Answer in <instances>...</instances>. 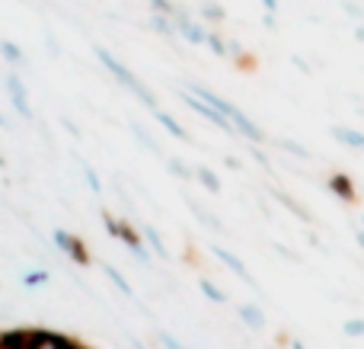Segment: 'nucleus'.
<instances>
[{
  "label": "nucleus",
  "mask_w": 364,
  "mask_h": 349,
  "mask_svg": "<svg viewBox=\"0 0 364 349\" xmlns=\"http://www.w3.org/2000/svg\"><path fill=\"white\" fill-rule=\"evenodd\" d=\"M93 55H96V61H100L102 68H106L109 74H112V80H115V83H122V87H125L132 96H138V103H141V106H147V109H151V113H154V109H160L157 93H154V90L147 87V83L141 80V77L134 74V71L128 68L125 61H122V58H115L112 51L106 48V45H93Z\"/></svg>",
  "instance_id": "f257e3e1"
},
{
  "label": "nucleus",
  "mask_w": 364,
  "mask_h": 349,
  "mask_svg": "<svg viewBox=\"0 0 364 349\" xmlns=\"http://www.w3.org/2000/svg\"><path fill=\"white\" fill-rule=\"evenodd\" d=\"M4 90H6V96H10L13 109H16L26 122H36V113H32V103H29V90H26L23 77L13 74V71L10 74H4Z\"/></svg>",
  "instance_id": "f03ea898"
},
{
  "label": "nucleus",
  "mask_w": 364,
  "mask_h": 349,
  "mask_svg": "<svg viewBox=\"0 0 364 349\" xmlns=\"http://www.w3.org/2000/svg\"><path fill=\"white\" fill-rule=\"evenodd\" d=\"M173 23H176V32H179L182 42L195 45V48H201V45L208 42V32H211V29H205V23H198L195 16H188V10L182 4H179L176 16H173Z\"/></svg>",
  "instance_id": "7ed1b4c3"
},
{
  "label": "nucleus",
  "mask_w": 364,
  "mask_h": 349,
  "mask_svg": "<svg viewBox=\"0 0 364 349\" xmlns=\"http://www.w3.org/2000/svg\"><path fill=\"white\" fill-rule=\"evenodd\" d=\"M179 100L186 103V106L192 109L195 115H201V119H208V122H211L214 128H220V132H227V135H237V128H233V122L227 119L224 113H218V109H211V106H208V103H201L198 96H192V93H188V90H179Z\"/></svg>",
  "instance_id": "20e7f679"
},
{
  "label": "nucleus",
  "mask_w": 364,
  "mask_h": 349,
  "mask_svg": "<svg viewBox=\"0 0 364 349\" xmlns=\"http://www.w3.org/2000/svg\"><path fill=\"white\" fill-rule=\"evenodd\" d=\"M326 189L333 192L336 199H342L346 205H355L358 202V186H355V179L348 177L346 170H336L326 177Z\"/></svg>",
  "instance_id": "39448f33"
},
{
  "label": "nucleus",
  "mask_w": 364,
  "mask_h": 349,
  "mask_svg": "<svg viewBox=\"0 0 364 349\" xmlns=\"http://www.w3.org/2000/svg\"><path fill=\"white\" fill-rule=\"evenodd\" d=\"M186 90H188V93H192V96H198L201 103H208V106H211V109H218V113H224L227 119H233V113H237V106H233L230 100H224V96H220V93H214V90H208L205 83H198V80H188V83H186Z\"/></svg>",
  "instance_id": "423d86ee"
},
{
  "label": "nucleus",
  "mask_w": 364,
  "mask_h": 349,
  "mask_svg": "<svg viewBox=\"0 0 364 349\" xmlns=\"http://www.w3.org/2000/svg\"><path fill=\"white\" fill-rule=\"evenodd\" d=\"M55 244L70 256V260L80 263V266H87V263H90L87 244H83V237H80V234H70V231H55Z\"/></svg>",
  "instance_id": "0eeeda50"
},
{
  "label": "nucleus",
  "mask_w": 364,
  "mask_h": 349,
  "mask_svg": "<svg viewBox=\"0 0 364 349\" xmlns=\"http://www.w3.org/2000/svg\"><path fill=\"white\" fill-rule=\"evenodd\" d=\"M29 349H77V343L55 330H29Z\"/></svg>",
  "instance_id": "6e6552de"
},
{
  "label": "nucleus",
  "mask_w": 364,
  "mask_h": 349,
  "mask_svg": "<svg viewBox=\"0 0 364 349\" xmlns=\"http://www.w3.org/2000/svg\"><path fill=\"white\" fill-rule=\"evenodd\" d=\"M230 122H233V128H237V135H240V138L252 141V145H262V141H265V128H262V125H256V122H252L250 115L243 113V109H237Z\"/></svg>",
  "instance_id": "1a4fd4ad"
},
{
  "label": "nucleus",
  "mask_w": 364,
  "mask_h": 349,
  "mask_svg": "<svg viewBox=\"0 0 364 349\" xmlns=\"http://www.w3.org/2000/svg\"><path fill=\"white\" fill-rule=\"evenodd\" d=\"M211 254H214V256H218V260H220V263H224V266H227V269H230V273H233V276H240V279H243V282H246V286H252V288H256V282H252L250 269H246V263H243V260H240V256H237V254H230V250H227V247H211Z\"/></svg>",
  "instance_id": "9d476101"
},
{
  "label": "nucleus",
  "mask_w": 364,
  "mask_h": 349,
  "mask_svg": "<svg viewBox=\"0 0 364 349\" xmlns=\"http://www.w3.org/2000/svg\"><path fill=\"white\" fill-rule=\"evenodd\" d=\"M237 318H240V324H243L246 330H252V333H262L265 330V311L259 305H252V301L237 305Z\"/></svg>",
  "instance_id": "9b49d317"
},
{
  "label": "nucleus",
  "mask_w": 364,
  "mask_h": 349,
  "mask_svg": "<svg viewBox=\"0 0 364 349\" xmlns=\"http://www.w3.org/2000/svg\"><path fill=\"white\" fill-rule=\"evenodd\" d=\"M154 119L164 125L166 135H173L176 141H186V145H192V135H188V128H182V122L173 113H166V109H154Z\"/></svg>",
  "instance_id": "f8f14e48"
},
{
  "label": "nucleus",
  "mask_w": 364,
  "mask_h": 349,
  "mask_svg": "<svg viewBox=\"0 0 364 349\" xmlns=\"http://www.w3.org/2000/svg\"><path fill=\"white\" fill-rule=\"evenodd\" d=\"M329 135H333L336 141H339L342 147H348V151H364V132L352 125H333L329 128Z\"/></svg>",
  "instance_id": "ddd939ff"
},
{
  "label": "nucleus",
  "mask_w": 364,
  "mask_h": 349,
  "mask_svg": "<svg viewBox=\"0 0 364 349\" xmlns=\"http://www.w3.org/2000/svg\"><path fill=\"white\" fill-rule=\"evenodd\" d=\"M147 26H151V32H157L160 38H170V42H176V38H179V32H176V23H173V16H164V13H151Z\"/></svg>",
  "instance_id": "4468645a"
},
{
  "label": "nucleus",
  "mask_w": 364,
  "mask_h": 349,
  "mask_svg": "<svg viewBox=\"0 0 364 349\" xmlns=\"http://www.w3.org/2000/svg\"><path fill=\"white\" fill-rule=\"evenodd\" d=\"M0 58H4L10 68H26L29 64V58H26V51L19 48L16 42H10V38H0Z\"/></svg>",
  "instance_id": "2eb2a0df"
},
{
  "label": "nucleus",
  "mask_w": 364,
  "mask_h": 349,
  "mask_svg": "<svg viewBox=\"0 0 364 349\" xmlns=\"http://www.w3.org/2000/svg\"><path fill=\"white\" fill-rule=\"evenodd\" d=\"M141 237H144V241L151 244L154 254H157L160 260H170V250H166V241L160 237V231L154 228V224H144V228H141Z\"/></svg>",
  "instance_id": "dca6fc26"
},
{
  "label": "nucleus",
  "mask_w": 364,
  "mask_h": 349,
  "mask_svg": "<svg viewBox=\"0 0 364 349\" xmlns=\"http://www.w3.org/2000/svg\"><path fill=\"white\" fill-rule=\"evenodd\" d=\"M275 199H278V202H282V205H284V209H288V212H291V215H297V218H301V222H304V224H314V215H310V212H307V209H304V205H301V202H297V199H291V196H288V192H278V189H275Z\"/></svg>",
  "instance_id": "f3484780"
},
{
  "label": "nucleus",
  "mask_w": 364,
  "mask_h": 349,
  "mask_svg": "<svg viewBox=\"0 0 364 349\" xmlns=\"http://www.w3.org/2000/svg\"><path fill=\"white\" fill-rule=\"evenodd\" d=\"M186 205H188V212H192V215L198 218L201 224H208L211 231H220V228H224V224H220V218H218V215H211V212H208L205 205H198L195 199H186Z\"/></svg>",
  "instance_id": "a211bd4d"
},
{
  "label": "nucleus",
  "mask_w": 364,
  "mask_h": 349,
  "mask_svg": "<svg viewBox=\"0 0 364 349\" xmlns=\"http://www.w3.org/2000/svg\"><path fill=\"white\" fill-rule=\"evenodd\" d=\"M198 13H201V23H224L227 19V10L220 4H214V0H201Z\"/></svg>",
  "instance_id": "6ab92c4d"
},
{
  "label": "nucleus",
  "mask_w": 364,
  "mask_h": 349,
  "mask_svg": "<svg viewBox=\"0 0 364 349\" xmlns=\"http://www.w3.org/2000/svg\"><path fill=\"white\" fill-rule=\"evenodd\" d=\"M195 179H198V183L205 186L211 196H218V192H220V179H218V173H214L211 167H195Z\"/></svg>",
  "instance_id": "aec40b11"
},
{
  "label": "nucleus",
  "mask_w": 364,
  "mask_h": 349,
  "mask_svg": "<svg viewBox=\"0 0 364 349\" xmlns=\"http://www.w3.org/2000/svg\"><path fill=\"white\" fill-rule=\"evenodd\" d=\"M102 273H106V276H109V279H112V286H115V288H119V292H125V295H128V298H134V288H132V282H128V279H125V276H122V273H119V269H115V266H112V263H102Z\"/></svg>",
  "instance_id": "412c9836"
},
{
  "label": "nucleus",
  "mask_w": 364,
  "mask_h": 349,
  "mask_svg": "<svg viewBox=\"0 0 364 349\" xmlns=\"http://www.w3.org/2000/svg\"><path fill=\"white\" fill-rule=\"evenodd\" d=\"M205 45H208V51H211L214 58H227V55H230V48H227V38L220 36V32H214V29L208 32V42Z\"/></svg>",
  "instance_id": "4be33fe9"
},
{
  "label": "nucleus",
  "mask_w": 364,
  "mask_h": 349,
  "mask_svg": "<svg viewBox=\"0 0 364 349\" xmlns=\"http://www.w3.org/2000/svg\"><path fill=\"white\" fill-rule=\"evenodd\" d=\"M275 145L282 147L284 154H291V157H297V160H310V151H307V147L301 145V141H291V138H278Z\"/></svg>",
  "instance_id": "5701e85b"
},
{
  "label": "nucleus",
  "mask_w": 364,
  "mask_h": 349,
  "mask_svg": "<svg viewBox=\"0 0 364 349\" xmlns=\"http://www.w3.org/2000/svg\"><path fill=\"white\" fill-rule=\"evenodd\" d=\"M128 128H132V135H134V138H138V141H141V145H144V147H147V151H154V154H164V147H160V145H157V141H154V138H151V135H147V132H144V128H141V122H128Z\"/></svg>",
  "instance_id": "b1692460"
},
{
  "label": "nucleus",
  "mask_w": 364,
  "mask_h": 349,
  "mask_svg": "<svg viewBox=\"0 0 364 349\" xmlns=\"http://www.w3.org/2000/svg\"><path fill=\"white\" fill-rule=\"evenodd\" d=\"M166 170L179 179H195V167H188L186 160H179V157H166Z\"/></svg>",
  "instance_id": "393cba45"
},
{
  "label": "nucleus",
  "mask_w": 364,
  "mask_h": 349,
  "mask_svg": "<svg viewBox=\"0 0 364 349\" xmlns=\"http://www.w3.org/2000/svg\"><path fill=\"white\" fill-rule=\"evenodd\" d=\"M198 288H201V295H205L208 301H214V305H227V295L220 292L211 279H198Z\"/></svg>",
  "instance_id": "a878e982"
},
{
  "label": "nucleus",
  "mask_w": 364,
  "mask_h": 349,
  "mask_svg": "<svg viewBox=\"0 0 364 349\" xmlns=\"http://www.w3.org/2000/svg\"><path fill=\"white\" fill-rule=\"evenodd\" d=\"M342 333H346L348 340H361L364 337V318H348L346 324H342Z\"/></svg>",
  "instance_id": "bb28decb"
},
{
  "label": "nucleus",
  "mask_w": 364,
  "mask_h": 349,
  "mask_svg": "<svg viewBox=\"0 0 364 349\" xmlns=\"http://www.w3.org/2000/svg\"><path fill=\"white\" fill-rule=\"evenodd\" d=\"M151 4V13H164V16H176L179 4L176 0H147Z\"/></svg>",
  "instance_id": "cd10ccee"
},
{
  "label": "nucleus",
  "mask_w": 364,
  "mask_h": 349,
  "mask_svg": "<svg viewBox=\"0 0 364 349\" xmlns=\"http://www.w3.org/2000/svg\"><path fill=\"white\" fill-rule=\"evenodd\" d=\"M45 282H48V273H45V269H32V273L23 276L26 288H38V286H45Z\"/></svg>",
  "instance_id": "c85d7f7f"
},
{
  "label": "nucleus",
  "mask_w": 364,
  "mask_h": 349,
  "mask_svg": "<svg viewBox=\"0 0 364 349\" xmlns=\"http://www.w3.org/2000/svg\"><path fill=\"white\" fill-rule=\"evenodd\" d=\"M83 173H87V186L93 192H102V183H100V177H96V170L90 164H83Z\"/></svg>",
  "instance_id": "c756f323"
},
{
  "label": "nucleus",
  "mask_w": 364,
  "mask_h": 349,
  "mask_svg": "<svg viewBox=\"0 0 364 349\" xmlns=\"http://www.w3.org/2000/svg\"><path fill=\"white\" fill-rule=\"evenodd\" d=\"M160 343H164L166 349H186V346H182L179 340H176V337H173V333H166V330H160Z\"/></svg>",
  "instance_id": "7c9ffc66"
},
{
  "label": "nucleus",
  "mask_w": 364,
  "mask_h": 349,
  "mask_svg": "<svg viewBox=\"0 0 364 349\" xmlns=\"http://www.w3.org/2000/svg\"><path fill=\"white\" fill-rule=\"evenodd\" d=\"M45 45H48V51H51V58H61V48H58V38L51 36L48 29H45Z\"/></svg>",
  "instance_id": "2f4dec72"
},
{
  "label": "nucleus",
  "mask_w": 364,
  "mask_h": 349,
  "mask_svg": "<svg viewBox=\"0 0 364 349\" xmlns=\"http://www.w3.org/2000/svg\"><path fill=\"white\" fill-rule=\"evenodd\" d=\"M61 125L68 128V132L74 135V138H80V128H77V125H74V122H70V119H61Z\"/></svg>",
  "instance_id": "473e14b6"
},
{
  "label": "nucleus",
  "mask_w": 364,
  "mask_h": 349,
  "mask_svg": "<svg viewBox=\"0 0 364 349\" xmlns=\"http://www.w3.org/2000/svg\"><path fill=\"white\" fill-rule=\"evenodd\" d=\"M265 13H278V0H259Z\"/></svg>",
  "instance_id": "72a5a7b5"
},
{
  "label": "nucleus",
  "mask_w": 364,
  "mask_h": 349,
  "mask_svg": "<svg viewBox=\"0 0 364 349\" xmlns=\"http://www.w3.org/2000/svg\"><path fill=\"white\" fill-rule=\"evenodd\" d=\"M262 23H265V29H275V13H265V16H262Z\"/></svg>",
  "instance_id": "f704fd0d"
},
{
  "label": "nucleus",
  "mask_w": 364,
  "mask_h": 349,
  "mask_svg": "<svg viewBox=\"0 0 364 349\" xmlns=\"http://www.w3.org/2000/svg\"><path fill=\"white\" fill-rule=\"evenodd\" d=\"M355 241H358V247H361V254H364V228H355Z\"/></svg>",
  "instance_id": "c9c22d12"
},
{
  "label": "nucleus",
  "mask_w": 364,
  "mask_h": 349,
  "mask_svg": "<svg viewBox=\"0 0 364 349\" xmlns=\"http://www.w3.org/2000/svg\"><path fill=\"white\" fill-rule=\"evenodd\" d=\"M288 346H291V349H307V346H304V340H297V337L288 340Z\"/></svg>",
  "instance_id": "e433bc0d"
},
{
  "label": "nucleus",
  "mask_w": 364,
  "mask_h": 349,
  "mask_svg": "<svg viewBox=\"0 0 364 349\" xmlns=\"http://www.w3.org/2000/svg\"><path fill=\"white\" fill-rule=\"evenodd\" d=\"M355 38H358V42H364V23L355 26Z\"/></svg>",
  "instance_id": "4c0bfd02"
},
{
  "label": "nucleus",
  "mask_w": 364,
  "mask_h": 349,
  "mask_svg": "<svg viewBox=\"0 0 364 349\" xmlns=\"http://www.w3.org/2000/svg\"><path fill=\"white\" fill-rule=\"evenodd\" d=\"M0 128H10V122H6V115L0 113Z\"/></svg>",
  "instance_id": "58836bf2"
},
{
  "label": "nucleus",
  "mask_w": 364,
  "mask_h": 349,
  "mask_svg": "<svg viewBox=\"0 0 364 349\" xmlns=\"http://www.w3.org/2000/svg\"><path fill=\"white\" fill-rule=\"evenodd\" d=\"M132 349H147V346H141V343H134V346H132Z\"/></svg>",
  "instance_id": "ea45409f"
},
{
  "label": "nucleus",
  "mask_w": 364,
  "mask_h": 349,
  "mask_svg": "<svg viewBox=\"0 0 364 349\" xmlns=\"http://www.w3.org/2000/svg\"><path fill=\"white\" fill-rule=\"evenodd\" d=\"M19 349H29V340H26V343H23V346H19Z\"/></svg>",
  "instance_id": "a19ab883"
},
{
  "label": "nucleus",
  "mask_w": 364,
  "mask_h": 349,
  "mask_svg": "<svg viewBox=\"0 0 364 349\" xmlns=\"http://www.w3.org/2000/svg\"><path fill=\"white\" fill-rule=\"evenodd\" d=\"M77 349H83V346H80V343H77Z\"/></svg>",
  "instance_id": "79ce46f5"
},
{
  "label": "nucleus",
  "mask_w": 364,
  "mask_h": 349,
  "mask_svg": "<svg viewBox=\"0 0 364 349\" xmlns=\"http://www.w3.org/2000/svg\"><path fill=\"white\" fill-rule=\"evenodd\" d=\"M361 224H364V215H361Z\"/></svg>",
  "instance_id": "37998d69"
}]
</instances>
